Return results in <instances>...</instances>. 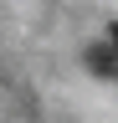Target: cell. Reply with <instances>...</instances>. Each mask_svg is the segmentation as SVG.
I'll use <instances>...</instances> for the list:
<instances>
[{
    "label": "cell",
    "mask_w": 118,
    "mask_h": 123,
    "mask_svg": "<svg viewBox=\"0 0 118 123\" xmlns=\"http://www.w3.org/2000/svg\"><path fill=\"white\" fill-rule=\"evenodd\" d=\"M87 67H93L98 77H118V51H113V46H87Z\"/></svg>",
    "instance_id": "6da1fadb"
},
{
    "label": "cell",
    "mask_w": 118,
    "mask_h": 123,
    "mask_svg": "<svg viewBox=\"0 0 118 123\" xmlns=\"http://www.w3.org/2000/svg\"><path fill=\"white\" fill-rule=\"evenodd\" d=\"M108 36H113V41H108V46H113V51H118V26H113V31H108Z\"/></svg>",
    "instance_id": "7a4b0ae2"
}]
</instances>
